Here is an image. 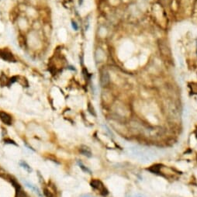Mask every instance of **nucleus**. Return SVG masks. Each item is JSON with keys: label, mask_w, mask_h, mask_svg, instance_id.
I'll return each mask as SVG.
<instances>
[{"label": "nucleus", "mask_w": 197, "mask_h": 197, "mask_svg": "<svg viewBox=\"0 0 197 197\" xmlns=\"http://www.w3.org/2000/svg\"><path fill=\"white\" fill-rule=\"evenodd\" d=\"M90 185H91V186L92 188L99 190L102 195L106 196V195L108 194V191H107V189H106V187L103 185L102 182L98 180V179H94V180H92L91 182V183H90Z\"/></svg>", "instance_id": "nucleus-1"}, {"label": "nucleus", "mask_w": 197, "mask_h": 197, "mask_svg": "<svg viewBox=\"0 0 197 197\" xmlns=\"http://www.w3.org/2000/svg\"><path fill=\"white\" fill-rule=\"evenodd\" d=\"M109 83V75L106 71H102L100 75V84L102 87L108 85Z\"/></svg>", "instance_id": "nucleus-2"}, {"label": "nucleus", "mask_w": 197, "mask_h": 197, "mask_svg": "<svg viewBox=\"0 0 197 197\" xmlns=\"http://www.w3.org/2000/svg\"><path fill=\"white\" fill-rule=\"evenodd\" d=\"M0 119H1V120L3 123L5 124H7V125H10L12 123L11 116H10L8 113H4V112H0Z\"/></svg>", "instance_id": "nucleus-3"}, {"label": "nucleus", "mask_w": 197, "mask_h": 197, "mask_svg": "<svg viewBox=\"0 0 197 197\" xmlns=\"http://www.w3.org/2000/svg\"><path fill=\"white\" fill-rule=\"evenodd\" d=\"M79 151H80L81 153L83 155H85V156L89 157V158L92 157V152H91L90 148L87 146H85V145H82V146H81Z\"/></svg>", "instance_id": "nucleus-4"}, {"label": "nucleus", "mask_w": 197, "mask_h": 197, "mask_svg": "<svg viewBox=\"0 0 197 197\" xmlns=\"http://www.w3.org/2000/svg\"><path fill=\"white\" fill-rule=\"evenodd\" d=\"M24 183H25L26 185L27 186V187L30 188V189H31L32 190H33V191H35V192H37L38 195L41 196V193H40V192L39 191V189H38L37 187H35V186H34V185H33L32 184H30V182H26V181H24Z\"/></svg>", "instance_id": "nucleus-5"}, {"label": "nucleus", "mask_w": 197, "mask_h": 197, "mask_svg": "<svg viewBox=\"0 0 197 197\" xmlns=\"http://www.w3.org/2000/svg\"><path fill=\"white\" fill-rule=\"evenodd\" d=\"M20 165H21V166L25 169L26 171H27L28 172H32V169H31V168L29 166V165L26 163V162H25V161H20Z\"/></svg>", "instance_id": "nucleus-6"}, {"label": "nucleus", "mask_w": 197, "mask_h": 197, "mask_svg": "<svg viewBox=\"0 0 197 197\" xmlns=\"http://www.w3.org/2000/svg\"><path fill=\"white\" fill-rule=\"evenodd\" d=\"M78 165H79V166H80V168H81L85 172H88V173L91 174V171L89 170V169L88 168H86V167L85 166V165L82 163V162H78Z\"/></svg>", "instance_id": "nucleus-7"}, {"label": "nucleus", "mask_w": 197, "mask_h": 197, "mask_svg": "<svg viewBox=\"0 0 197 197\" xmlns=\"http://www.w3.org/2000/svg\"><path fill=\"white\" fill-rule=\"evenodd\" d=\"M44 192V196H45V197H54L53 194L47 189H44V192Z\"/></svg>", "instance_id": "nucleus-8"}, {"label": "nucleus", "mask_w": 197, "mask_h": 197, "mask_svg": "<svg viewBox=\"0 0 197 197\" xmlns=\"http://www.w3.org/2000/svg\"><path fill=\"white\" fill-rule=\"evenodd\" d=\"M5 143H6V144H14V145H16L14 141L12 140H9V139L5 140Z\"/></svg>", "instance_id": "nucleus-9"}, {"label": "nucleus", "mask_w": 197, "mask_h": 197, "mask_svg": "<svg viewBox=\"0 0 197 197\" xmlns=\"http://www.w3.org/2000/svg\"><path fill=\"white\" fill-rule=\"evenodd\" d=\"M72 27L75 30H78V26H77V24H76L75 22H72Z\"/></svg>", "instance_id": "nucleus-10"}]
</instances>
